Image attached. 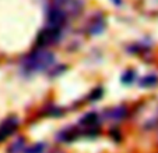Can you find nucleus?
<instances>
[{
  "label": "nucleus",
  "instance_id": "5",
  "mask_svg": "<svg viewBox=\"0 0 158 153\" xmlns=\"http://www.w3.org/2000/svg\"><path fill=\"white\" fill-rule=\"evenodd\" d=\"M105 27H106L105 17L101 13H98V14H94L88 20V22H87V32L89 35H99L101 32H104Z\"/></svg>",
  "mask_w": 158,
  "mask_h": 153
},
{
  "label": "nucleus",
  "instance_id": "13",
  "mask_svg": "<svg viewBox=\"0 0 158 153\" xmlns=\"http://www.w3.org/2000/svg\"><path fill=\"white\" fill-rule=\"evenodd\" d=\"M44 149H45L44 143H36V145H34V146L25 149V153H42L44 152Z\"/></svg>",
  "mask_w": 158,
  "mask_h": 153
},
{
  "label": "nucleus",
  "instance_id": "8",
  "mask_svg": "<svg viewBox=\"0 0 158 153\" xmlns=\"http://www.w3.org/2000/svg\"><path fill=\"white\" fill-rule=\"evenodd\" d=\"M129 114V110L126 106H116L114 109H110L108 112V116L106 117L109 120H114V121H119V120H123L126 118V116Z\"/></svg>",
  "mask_w": 158,
  "mask_h": 153
},
{
  "label": "nucleus",
  "instance_id": "3",
  "mask_svg": "<svg viewBox=\"0 0 158 153\" xmlns=\"http://www.w3.org/2000/svg\"><path fill=\"white\" fill-rule=\"evenodd\" d=\"M62 33V28L52 27L49 24H46V27L39 32L38 39H36V47H48L51 45L56 43L60 38Z\"/></svg>",
  "mask_w": 158,
  "mask_h": 153
},
{
  "label": "nucleus",
  "instance_id": "9",
  "mask_svg": "<svg viewBox=\"0 0 158 153\" xmlns=\"http://www.w3.org/2000/svg\"><path fill=\"white\" fill-rule=\"evenodd\" d=\"M157 84H158V76L154 75V74H148L140 81V86H143V88H152Z\"/></svg>",
  "mask_w": 158,
  "mask_h": 153
},
{
  "label": "nucleus",
  "instance_id": "4",
  "mask_svg": "<svg viewBox=\"0 0 158 153\" xmlns=\"http://www.w3.org/2000/svg\"><path fill=\"white\" fill-rule=\"evenodd\" d=\"M52 6L62 10L67 18H74L83 11V2L81 0H52Z\"/></svg>",
  "mask_w": 158,
  "mask_h": 153
},
{
  "label": "nucleus",
  "instance_id": "7",
  "mask_svg": "<svg viewBox=\"0 0 158 153\" xmlns=\"http://www.w3.org/2000/svg\"><path fill=\"white\" fill-rule=\"evenodd\" d=\"M80 135H83L80 127H69V128H64V130L60 131L56 138H57V141H60V142H73Z\"/></svg>",
  "mask_w": 158,
  "mask_h": 153
},
{
  "label": "nucleus",
  "instance_id": "1",
  "mask_svg": "<svg viewBox=\"0 0 158 153\" xmlns=\"http://www.w3.org/2000/svg\"><path fill=\"white\" fill-rule=\"evenodd\" d=\"M53 53H51L46 47H36L24 59H21V67L25 73H38L49 68L53 64Z\"/></svg>",
  "mask_w": 158,
  "mask_h": 153
},
{
  "label": "nucleus",
  "instance_id": "15",
  "mask_svg": "<svg viewBox=\"0 0 158 153\" xmlns=\"http://www.w3.org/2000/svg\"><path fill=\"white\" fill-rule=\"evenodd\" d=\"M57 153H62V152H57Z\"/></svg>",
  "mask_w": 158,
  "mask_h": 153
},
{
  "label": "nucleus",
  "instance_id": "2",
  "mask_svg": "<svg viewBox=\"0 0 158 153\" xmlns=\"http://www.w3.org/2000/svg\"><path fill=\"white\" fill-rule=\"evenodd\" d=\"M134 121L143 130H152L158 127V102H144L134 110Z\"/></svg>",
  "mask_w": 158,
  "mask_h": 153
},
{
  "label": "nucleus",
  "instance_id": "10",
  "mask_svg": "<svg viewBox=\"0 0 158 153\" xmlns=\"http://www.w3.org/2000/svg\"><path fill=\"white\" fill-rule=\"evenodd\" d=\"M24 146H25V141L24 138H17L9 147V153H21L24 150Z\"/></svg>",
  "mask_w": 158,
  "mask_h": 153
},
{
  "label": "nucleus",
  "instance_id": "6",
  "mask_svg": "<svg viewBox=\"0 0 158 153\" xmlns=\"http://www.w3.org/2000/svg\"><path fill=\"white\" fill-rule=\"evenodd\" d=\"M18 128V118L17 117H9L0 124V142H3L6 138L15 132Z\"/></svg>",
  "mask_w": 158,
  "mask_h": 153
},
{
  "label": "nucleus",
  "instance_id": "11",
  "mask_svg": "<svg viewBox=\"0 0 158 153\" xmlns=\"http://www.w3.org/2000/svg\"><path fill=\"white\" fill-rule=\"evenodd\" d=\"M134 81H136V73L134 71H126L125 74L122 75V82L126 84V85H130V84H133Z\"/></svg>",
  "mask_w": 158,
  "mask_h": 153
},
{
  "label": "nucleus",
  "instance_id": "12",
  "mask_svg": "<svg viewBox=\"0 0 158 153\" xmlns=\"http://www.w3.org/2000/svg\"><path fill=\"white\" fill-rule=\"evenodd\" d=\"M46 114L51 116V117H60L63 114V110L57 106H49L46 110Z\"/></svg>",
  "mask_w": 158,
  "mask_h": 153
},
{
  "label": "nucleus",
  "instance_id": "14",
  "mask_svg": "<svg viewBox=\"0 0 158 153\" xmlns=\"http://www.w3.org/2000/svg\"><path fill=\"white\" fill-rule=\"evenodd\" d=\"M99 97H102V89L101 88L95 89L93 93L89 95V99H91V100H97V99H99Z\"/></svg>",
  "mask_w": 158,
  "mask_h": 153
}]
</instances>
